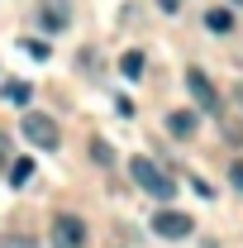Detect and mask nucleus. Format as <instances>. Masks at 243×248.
Segmentation results:
<instances>
[{"label": "nucleus", "mask_w": 243, "mask_h": 248, "mask_svg": "<svg viewBox=\"0 0 243 248\" xmlns=\"http://www.w3.org/2000/svg\"><path fill=\"white\" fill-rule=\"evenodd\" d=\"M43 29H48V33L67 29V10H43Z\"/></svg>", "instance_id": "11"}, {"label": "nucleus", "mask_w": 243, "mask_h": 248, "mask_svg": "<svg viewBox=\"0 0 243 248\" xmlns=\"http://www.w3.org/2000/svg\"><path fill=\"white\" fill-rule=\"evenodd\" d=\"M86 244V224L76 215H58L53 219V248H81Z\"/></svg>", "instance_id": "5"}, {"label": "nucleus", "mask_w": 243, "mask_h": 248, "mask_svg": "<svg viewBox=\"0 0 243 248\" xmlns=\"http://www.w3.org/2000/svg\"><path fill=\"white\" fill-rule=\"evenodd\" d=\"M33 182V162L29 157H15L10 162V186H29Z\"/></svg>", "instance_id": "8"}, {"label": "nucleus", "mask_w": 243, "mask_h": 248, "mask_svg": "<svg viewBox=\"0 0 243 248\" xmlns=\"http://www.w3.org/2000/svg\"><path fill=\"white\" fill-rule=\"evenodd\" d=\"M0 248H33V239H5Z\"/></svg>", "instance_id": "14"}, {"label": "nucleus", "mask_w": 243, "mask_h": 248, "mask_svg": "<svg viewBox=\"0 0 243 248\" xmlns=\"http://www.w3.org/2000/svg\"><path fill=\"white\" fill-rule=\"evenodd\" d=\"M91 153H95V162H110V157H115V153H110V143H100V139L91 143Z\"/></svg>", "instance_id": "12"}, {"label": "nucleus", "mask_w": 243, "mask_h": 248, "mask_svg": "<svg viewBox=\"0 0 243 248\" xmlns=\"http://www.w3.org/2000/svg\"><path fill=\"white\" fill-rule=\"evenodd\" d=\"M229 182H234V186H239V191H243V157H239V162H234V167H229Z\"/></svg>", "instance_id": "13"}, {"label": "nucleus", "mask_w": 243, "mask_h": 248, "mask_svg": "<svg viewBox=\"0 0 243 248\" xmlns=\"http://www.w3.org/2000/svg\"><path fill=\"white\" fill-rule=\"evenodd\" d=\"M191 229H196V219L186 215V210H157L152 215V234L157 239H186Z\"/></svg>", "instance_id": "4"}, {"label": "nucleus", "mask_w": 243, "mask_h": 248, "mask_svg": "<svg viewBox=\"0 0 243 248\" xmlns=\"http://www.w3.org/2000/svg\"><path fill=\"white\" fill-rule=\"evenodd\" d=\"M234 100H239V105H243V81H239V86H234Z\"/></svg>", "instance_id": "16"}, {"label": "nucleus", "mask_w": 243, "mask_h": 248, "mask_svg": "<svg viewBox=\"0 0 243 248\" xmlns=\"http://www.w3.org/2000/svg\"><path fill=\"white\" fill-rule=\"evenodd\" d=\"M186 91H191V100H196L205 115H219V91H214V81L200 67H186Z\"/></svg>", "instance_id": "3"}, {"label": "nucleus", "mask_w": 243, "mask_h": 248, "mask_svg": "<svg viewBox=\"0 0 243 248\" xmlns=\"http://www.w3.org/2000/svg\"><path fill=\"white\" fill-rule=\"evenodd\" d=\"M5 162H10V139L0 134V167H5Z\"/></svg>", "instance_id": "15"}, {"label": "nucleus", "mask_w": 243, "mask_h": 248, "mask_svg": "<svg viewBox=\"0 0 243 248\" xmlns=\"http://www.w3.org/2000/svg\"><path fill=\"white\" fill-rule=\"evenodd\" d=\"M129 177L138 182V191H148L152 201H172L177 196V177L162 172L152 157H129Z\"/></svg>", "instance_id": "1"}, {"label": "nucleus", "mask_w": 243, "mask_h": 248, "mask_svg": "<svg viewBox=\"0 0 243 248\" xmlns=\"http://www.w3.org/2000/svg\"><path fill=\"white\" fill-rule=\"evenodd\" d=\"M205 29H210V33H229V29H234V10H229V5L210 10V15H205Z\"/></svg>", "instance_id": "7"}, {"label": "nucleus", "mask_w": 243, "mask_h": 248, "mask_svg": "<svg viewBox=\"0 0 243 248\" xmlns=\"http://www.w3.org/2000/svg\"><path fill=\"white\" fill-rule=\"evenodd\" d=\"M239 5H243V0H239Z\"/></svg>", "instance_id": "17"}, {"label": "nucleus", "mask_w": 243, "mask_h": 248, "mask_svg": "<svg viewBox=\"0 0 243 248\" xmlns=\"http://www.w3.org/2000/svg\"><path fill=\"white\" fill-rule=\"evenodd\" d=\"M167 129H172L177 139H191V134H196V115H191V110H172V115H167Z\"/></svg>", "instance_id": "6"}, {"label": "nucleus", "mask_w": 243, "mask_h": 248, "mask_svg": "<svg viewBox=\"0 0 243 248\" xmlns=\"http://www.w3.org/2000/svg\"><path fill=\"white\" fill-rule=\"evenodd\" d=\"M120 72L129 77V81H138V77H143V53H124V58H120Z\"/></svg>", "instance_id": "10"}, {"label": "nucleus", "mask_w": 243, "mask_h": 248, "mask_svg": "<svg viewBox=\"0 0 243 248\" xmlns=\"http://www.w3.org/2000/svg\"><path fill=\"white\" fill-rule=\"evenodd\" d=\"M24 139H29L33 148H48V153L62 143V134H58V124H53V115H38V110H29V115H24Z\"/></svg>", "instance_id": "2"}, {"label": "nucleus", "mask_w": 243, "mask_h": 248, "mask_svg": "<svg viewBox=\"0 0 243 248\" xmlns=\"http://www.w3.org/2000/svg\"><path fill=\"white\" fill-rule=\"evenodd\" d=\"M29 95H33L29 81H5V100L10 105H29Z\"/></svg>", "instance_id": "9"}]
</instances>
